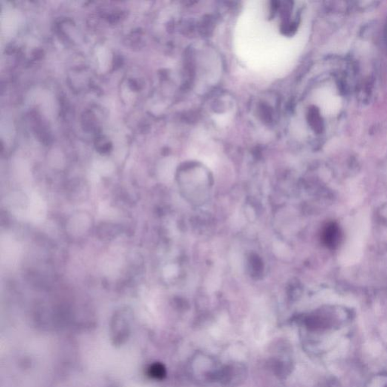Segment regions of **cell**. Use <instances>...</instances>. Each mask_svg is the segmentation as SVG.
Masks as SVG:
<instances>
[{
  "mask_svg": "<svg viewBox=\"0 0 387 387\" xmlns=\"http://www.w3.org/2000/svg\"><path fill=\"white\" fill-rule=\"evenodd\" d=\"M381 349L380 344L377 343V342H373V343H370L368 345V351L372 353L373 355L380 354Z\"/></svg>",
  "mask_w": 387,
  "mask_h": 387,
  "instance_id": "cell-3",
  "label": "cell"
},
{
  "mask_svg": "<svg viewBox=\"0 0 387 387\" xmlns=\"http://www.w3.org/2000/svg\"><path fill=\"white\" fill-rule=\"evenodd\" d=\"M165 369H164V367L160 364L153 365L150 368V374L156 378H162L165 375Z\"/></svg>",
  "mask_w": 387,
  "mask_h": 387,
  "instance_id": "cell-2",
  "label": "cell"
},
{
  "mask_svg": "<svg viewBox=\"0 0 387 387\" xmlns=\"http://www.w3.org/2000/svg\"><path fill=\"white\" fill-rule=\"evenodd\" d=\"M328 233H327L326 240L327 242L331 246H337L340 239V233L338 227L337 225H331L330 228H328Z\"/></svg>",
  "mask_w": 387,
  "mask_h": 387,
  "instance_id": "cell-1",
  "label": "cell"
}]
</instances>
